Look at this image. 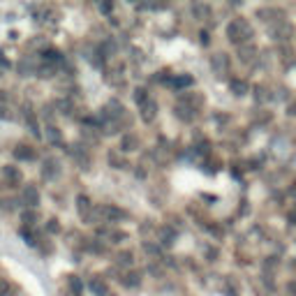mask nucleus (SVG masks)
<instances>
[{
  "label": "nucleus",
  "mask_w": 296,
  "mask_h": 296,
  "mask_svg": "<svg viewBox=\"0 0 296 296\" xmlns=\"http://www.w3.org/2000/svg\"><path fill=\"white\" fill-rule=\"evenodd\" d=\"M213 65H216V70H227V65H229V61H227V56L224 54H218L216 58H213Z\"/></svg>",
  "instance_id": "16"
},
{
  "label": "nucleus",
  "mask_w": 296,
  "mask_h": 296,
  "mask_svg": "<svg viewBox=\"0 0 296 296\" xmlns=\"http://www.w3.org/2000/svg\"><path fill=\"white\" fill-rule=\"evenodd\" d=\"M116 262L121 264V266H130V264H132V252H121Z\"/></svg>",
  "instance_id": "18"
},
{
  "label": "nucleus",
  "mask_w": 296,
  "mask_h": 296,
  "mask_svg": "<svg viewBox=\"0 0 296 296\" xmlns=\"http://www.w3.org/2000/svg\"><path fill=\"white\" fill-rule=\"evenodd\" d=\"M76 209H79V213L83 218H90V213H93V204L88 202V197L79 195V197H76Z\"/></svg>",
  "instance_id": "7"
},
{
  "label": "nucleus",
  "mask_w": 296,
  "mask_h": 296,
  "mask_svg": "<svg viewBox=\"0 0 296 296\" xmlns=\"http://www.w3.org/2000/svg\"><path fill=\"white\" fill-rule=\"evenodd\" d=\"M56 107L61 109V114H70V109H72V104H70L68 100H58V102H56Z\"/></svg>",
  "instance_id": "21"
},
{
  "label": "nucleus",
  "mask_w": 296,
  "mask_h": 296,
  "mask_svg": "<svg viewBox=\"0 0 296 296\" xmlns=\"http://www.w3.org/2000/svg\"><path fill=\"white\" fill-rule=\"evenodd\" d=\"M35 222H37V213H35V209L23 211V227H33Z\"/></svg>",
  "instance_id": "13"
},
{
  "label": "nucleus",
  "mask_w": 296,
  "mask_h": 296,
  "mask_svg": "<svg viewBox=\"0 0 296 296\" xmlns=\"http://www.w3.org/2000/svg\"><path fill=\"white\" fill-rule=\"evenodd\" d=\"M0 296H9V283L0 278Z\"/></svg>",
  "instance_id": "22"
},
{
  "label": "nucleus",
  "mask_w": 296,
  "mask_h": 296,
  "mask_svg": "<svg viewBox=\"0 0 296 296\" xmlns=\"http://www.w3.org/2000/svg\"><path fill=\"white\" fill-rule=\"evenodd\" d=\"M227 37L234 44H248V40L252 37V28L245 19H234L227 26Z\"/></svg>",
  "instance_id": "1"
},
{
  "label": "nucleus",
  "mask_w": 296,
  "mask_h": 296,
  "mask_svg": "<svg viewBox=\"0 0 296 296\" xmlns=\"http://www.w3.org/2000/svg\"><path fill=\"white\" fill-rule=\"evenodd\" d=\"M255 54H257V49L252 47L250 42H248V44H241V47H238V58H241L243 63H248V65L255 61Z\"/></svg>",
  "instance_id": "6"
},
{
  "label": "nucleus",
  "mask_w": 296,
  "mask_h": 296,
  "mask_svg": "<svg viewBox=\"0 0 296 296\" xmlns=\"http://www.w3.org/2000/svg\"><path fill=\"white\" fill-rule=\"evenodd\" d=\"M290 116H296V102H294V104H292V107H290Z\"/></svg>",
  "instance_id": "26"
},
{
  "label": "nucleus",
  "mask_w": 296,
  "mask_h": 296,
  "mask_svg": "<svg viewBox=\"0 0 296 296\" xmlns=\"http://www.w3.org/2000/svg\"><path fill=\"white\" fill-rule=\"evenodd\" d=\"M47 139L51 144H61V130L54 128V125H49L47 128Z\"/></svg>",
  "instance_id": "12"
},
{
  "label": "nucleus",
  "mask_w": 296,
  "mask_h": 296,
  "mask_svg": "<svg viewBox=\"0 0 296 296\" xmlns=\"http://www.w3.org/2000/svg\"><path fill=\"white\" fill-rule=\"evenodd\" d=\"M123 148H125V150H135L137 148V137H125V139H123Z\"/></svg>",
  "instance_id": "19"
},
{
  "label": "nucleus",
  "mask_w": 296,
  "mask_h": 296,
  "mask_svg": "<svg viewBox=\"0 0 296 296\" xmlns=\"http://www.w3.org/2000/svg\"><path fill=\"white\" fill-rule=\"evenodd\" d=\"M144 121H153V118H155V104H153V102H148V104H146V102H144Z\"/></svg>",
  "instance_id": "15"
},
{
  "label": "nucleus",
  "mask_w": 296,
  "mask_h": 296,
  "mask_svg": "<svg viewBox=\"0 0 296 296\" xmlns=\"http://www.w3.org/2000/svg\"><path fill=\"white\" fill-rule=\"evenodd\" d=\"M30 72H35L33 61H28V58H23V61L19 63V74H21V76H28Z\"/></svg>",
  "instance_id": "11"
},
{
  "label": "nucleus",
  "mask_w": 296,
  "mask_h": 296,
  "mask_svg": "<svg viewBox=\"0 0 296 296\" xmlns=\"http://www.w3.org/2000/svg\"><path fill=\"white\" fill-rule=\"evenodd\" d=\"M95 213L100 218H104L107 222H116V220H123V218H125V213H123L121 209H116V206H100Z\"/></svg>",
  "instance_id": "3"
},
{
  "label": "nucleus",
  "mask_w": 296,
  "mask_h": 296,
  "mask_svg": "<svg viewBox=\"0 0 296 296\" xmlns=\"http://www.w3.org/2000/svg\"><path fill=\"white\" fill-rule=\"evenodd\" d=\"M123 283L128 285V287H139V283H142V280H139V276H137V273H128Z\"/></svg>",
  "instance_id": "17"
},
{
  "label": "nucleus",
  "mask_w": 296,
  "mask_h": 296,
  "mask_svg": "<svg viewBox=\"0 0 296 296\" xmlns=\"http://www.w3.org/2000/svg\"><path fill=\"white\" fill-rule=\"evenodd\" d=\"M21 199H23V204H26L28 209H37L40 206V192H37L35 185H26L23 192H21Z\"/></svg>",
  "instance_id": "2"
},
{
  "label": "nucleus",
  "mask_w": 296,
  "mask_h": 296,
  "mask_svg": "<svg viewBox=\"0 0 296 296\" xmlns=\"http://www.w3.org/2000/svg\"><path fill=\"white\" fill-rule=\"evenodd\" d=\"M54 72H56V65H42V68H37V76H42V79L54 76Z\"/></svg>",
  "instance_id": "14"
},
{
  "label": "nucleus",
  "mask_w": 296,
  "mask_h": 296,
  "mask_svg": "<svg viewBox=\"0 0 296 296\" xmlns=\"http://www.w3.org/2000/svg\"><path fill=\"white\" fill-rule=\"evenodd\" d=\"M2 174H5V178L9 181V185H19L21 178H23V176H21V171L16 167H5V171H2Z\"/></svg>",
  "instance_id": "8"
},
{
  "label": "nucleus",
  "mask_w": 296,
  "mask_h": 296,
  "mask_svg": "<svg viewBox=\"0 0 296 296\" xmlns=\"http://www.w3.org/2000/svg\"><path fill=\"white\" fill-rule=\"evenodd\" d=\"M290 292L296 296V280H294V283H290Z\"/></svg>",
  "instance_id": "25"
},
{
  "label": "nucleus",
  "mask_w": 296,
  "mask_h": 296,
  "mask_svg": "<svg viewBox=\"0 0 296 296\" xmlns=\"http://www.w3.org/2000/svg\"><path fill=\"white\" fill-rule=\"evenodd\" d=\"M14 157H16V160H35V157H37V155H35V150L30 146H26V144H19V146L14 148Z\"/></svg>",
  "instance_id": "5"
},
{
  "label": "nucleus",
  "mask_w": 296,
  "mask_h": 296,
  "mask_svg": "<svg viewBox=\"0 0 296 296\" xmlns=\"http://www.w3.org/2000/svg\"><path fill=\"white\" fill-rule=\"evenodd\" d=\"M47 229H49V231H58V229H61V227H58V220H49Z\"/></svg>",
  "instance_id": "24"
},
{
  "label": "nucleus",
  "mask_w": 296,
  "mask_h": 296,
  "mask_svg": "<svg viewBox=\"0 0 296 296\" xmlns=\"http://www.w3.org/2000/svg\"><path fill=\"white\" fill-rule=\"evenodd\" d=\"M231 88H234V93H236V95H243L248 86H245V81H234V83H231Z\"/></svg>",
  "instance_id": "20"
},
{
  "label": "nucleus",
  "mask_w": 296,
  "mask_h": 296,
  "mask_svg": "<svg viewBox=\"0 0 296 296\" xmlns=\"http://www.w3.org/2000/svg\"><path fill=\"white\" fill-rule=\"evenodd\" d=\"M58 174H61V164H58V160H54V157L44 160V167H42V176H44L47 181H54Z\"/></svg>",
  "instance_id": "4"
},
{
  "label": "nucleus",
  "mask_w": 296,
  "mask_h": 296,
  "mask_svg": "<svg viewBox=\"0 0 296 296\" xmlns=\"http://www.w3.org/2000/svg\"><path fill=\"white\" fill-rule=\"evenodd\" d=\"M90 292L97 296H109L107 285H104V280H100V278H93V280H90Z\"/></svg>",
  "instance_id": "9"
},
{
  "label": "nucleus",
  "mask_w": 296,
  "mask_h": 296,
  "mask_svg": "<svg viewBox=\"0 0 296 296\" xmlns=\"http://www.w3.org/2000/svg\"><path fill=\"white\" fill-rule=\"evenodd\" d=\"M70 287L74 290V294H79V292H81V283L76 280V278H70Z\"/></svg>",
  "instance_id": "23"
},
{
  "label": "nucleus",
  "mask_w": 296,
  "mask_h": 296,
  "mask_svg": "<svg viewBox=\"0 0 296 296\" xmlns=\"http://www.w3.org/2000/svg\"><path fill=\"white\" fill-rule=\"evenodd\" d=\"M21 236L28 245H37V234L33 231V227H21Z\"/></svg>",
  "instance_id": "10"
}]
</instances>
